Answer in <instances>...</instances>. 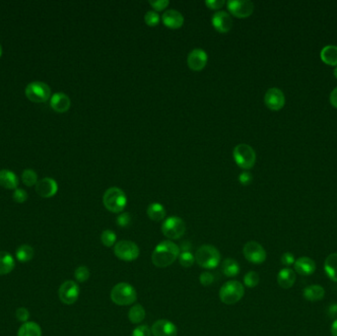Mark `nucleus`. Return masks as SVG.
I'll use <instances>...</instances> for the list:
<instances>
[{"label":"nucleus","mask_w":337,"mask_h":336,"mask_svg":"<svg viewBox=\"0 0 337 336\" xmlns=\"http://www.w3.org/2000/svg\"><path fill=\"white\" fill-rule=\"evenodd\" d=\"M59 191V185L57 180L51 178H44L38 180L36 184V192L41 197L49 198L57 194Z\"/></svg>","instance_id":"nucleus-15"},{"label":"nucleus","mask_w":337,"mask_h":336,"mask_svg":"<svg viewBox=\"0 0 337 336\" xmlns=\"http://www.w3.org/2000/svg\"><path fill=\"white\" fill-rule=\"evenodd\" d=\"M1 55H2V46L0 45V58H1Z\"/></svg>","instance_id":"nucleus-50"},{"label":"nucleus","mask_w":337,"mask_h":336,"mask_svg":"<svg viewBox=\"0 0 337 336\" xmlns=\"http://www.w3.org/2000/svg\"><path fill=\"white\" fill-rule=\"evenodd\" d=\"M233 156L239 167L246 170L252 169L255 164L256 155L250 145L241 143L234 148Z\"/></svg>","instance_id":"nucleus-8"},{"label":"nucleus","mask_w":337,"mask_h":336,"mask_svg":"<svg viewBox=\"0 0 337 336\" xmlns=\"http://www.w3.org/2000/svg\"><path fill=\"white\" fill-rule=\"evenodd\" d=\"M239 181L244 185H249L253 181V176L249 172H242L239 176Z\"/></svg>","instance_id":"nucleus-46"},{"label":"nucleus","mask_w":337,"mask_h":336,"mask_svg":"<svg viewBox=\"0 0 337 336\" xmlns=\"http://www.w3.org/2000/svg\"><path fill=\"white\" fill-rule=\"evenodd\" d=\"M195 262L200 267L205 269H213L221 263V254L215 247L211 245H203L194 254Z\"/></svg>","instance_id":"nucleus-2"},{"label":"nucleus","mask_w":337,"mask_h":336,"mask_svg":"<svg viewBox=\"0 0 337 336\" xmlns=\"http://www.w3.org/2000/svg\"><path fill=\"white\" fill-rule=\"evenodd\" d=\"M103 203L108 211L113 213H121L126 206L127 198L125 193L120 188L113 186L104 193Z\"/></svg>","instance_id":"nucleus-4"},{"label":"nucleus","mask_w":337,"mask_h":336,"mask_svg":"<svg viewBox=\"0 0 337 336\" xmlns=\"http://www.w3.org/2000/svg\"><path fill=\"white\" fill-rule=\"evenodd\" d=\"M162 233L168 240H178L185 233V223L184 221L177 216L168 217L162 224Z\"/></svg>","instance_id":"nucleus-6"},{"label":"nucleus","mask_w":337,"mask_h":336,"mask_svg":"<svg viewBox=\"0 0 337 336\" xmlns=\"http://www.w3.org/2000/svg\"><path fill=\"white\" fill-rule=\"evenodd\" d=\"M153 336H177L178 328L172 322L167 320H159L151 327Z\"/></svg>","instance_id":"nucleus-16"},{"label":"nucleus","mask_w":337,"mask_h":336,"mask_svg":"<svg viewBox=\"0 0 337 336\" xmlns=\"http://www.w3.org/2000/svg\"><path fill=\"white\" fill-rule=\"evenodd\" d=\"M145 315H146L145 309L140 304H135L128 312V319L130 323L134 324L142 323L145 319Z\"/></svg>","instance_id":"nucleus-31"},{"label":"nucleus","mask_w":337,"mask_h":336,"mask_svg":"<svg viewBox=\"0 0 337 336\" xmlns=\"http://www.w3.org/2000/svg\"><path fill=\"white\" fill-rule=\"evenodd\" d=\"M13 199L18 203H23L28 199V193L23 189H16L13 192Z\"/></svg>","instance_id":"nucleus-39"},{"label":"nucleus","mask_w":337,"mask_h":336,"mask_svg":"<svg viewBox=\"0 0 337 336\" xmlns=\"http://www.w3.org/2000/svg\"><path fill=\"white\" fill-rule=\"evenodd\" d=\"M149 4L156 10V11H161L167 8L170 1L168 0H150Z\"/></svg>","instance_id":"nucleus-42"},{"label":"nucleus","mask_w":337,"mask_h":336,"mask_svg":"<svg viewBox=\"0 0 337 336\" xmlns=\"http://www.w3.org/2000/svg\"><path fill=\"white\" fill-rule=\"evenodd\" d=\"M265 105L272 110H279L285 105V97L283 92L278 88H270L265 96Z\"/></svg>","instance_id":"nucleus-13"},{"label":"nucleus","mask_w":337,"mask_h":336,"mask_svg":"<svg viewBox=\"0 0 337 336\" xmlns=\"http://www.w3.org/2000/svg\"><path fill=\"white\" fill-rule=\"evenodd\" d=\"M110 300L118 306H129L137 300V292L133 285L121 282L111 289Z\"/></svg>","instance_id":"nucleus-3"},{"label":"nucleus","mask_w":337,"mask_h":336,"mask_svg":"<svg viewBox=\"0 0 337 336\" xmlns=\"http://www.w3.org/2000/svg\"><path fill=\"white\" fill-rule=\"evenodd\" d=\"M199 282L203 285V286H210L213 282H214V275L211 272L208 271H204L200 274L199 276Z\"/></svg>","instance_id":"nucleus-41"},{"label":"nucleus","mask_w":337,"mask_h":336,"mask_svg":"<svg viewBox=\"0 0 337 336\" xmlns=\"http://www.w3.org/2000/svg\"><path fill=\"white\" fill-rule=\"evenodd\" d=\"M328 312H329V315L333 319L337 320V304H333L329 307L328 309Z\"/></svg>","instance_id":"nucleus-47"},{"label":"nucleus","mask_w":337,"mask_h":336,"mask_svg":"<svg viewBox=\"0 0 337 336\" xmlns=\"http://www.w3.org/2000/svg\"><path fill=\"white\" fill-rule=\"evenodd\" d=\"M325 271L332 281L337 282V252L329 254L325 258Z\"/></svg>","instance_id":"nucleus-25"},{"label":"nucleus","mask_w":337,"mask_h":336,"mask_svg":"<svg viewBox=\"0 0 337 336\" xmlns=\"http://www.w3.org/2000/svg\"><path fill=\"white\" fill-rule=\"evenodd\" d=\"M22 180L27 186L35 185L38 182V175L32 169H26L22 173Z\"/></svg>","instance_id":"nucleus-33"},{"label":"nucleus","mask_w":337,"mask_h":336,"mask_svg":"<svg viewBox=\"0 0 337 336\" xmlns=\"http://www.w3.org/2000/svg\"><path fill=\"white\" fill-rule=\"evenodd\" d=\"M330 103L333 107L337 108V87L330 94Z\"/></svg>","instance_id":"nucleus-48"},{"label":"nucleus","mask_w":337,"mask_h":336,"mask_svg":"<svg viewBox=\"0 0 337 336\" xmlns=\"http://www.w3.org/2000/svg\"><path fill=\"white\" fill-rule=\"evenodd\" d=\"M179 262L182 267H192L195 262V257L192 252L184 251L180 253Z\"/></svg>","instance_id":"nucleus-35"},{"label":"nucleus","mask_w":337,"mask_h":336,"mask_svg":"<svg viewBox=\"0 0 337 336\" xmlns=\"http://www.w3.org/2000/svg\"><path fill=\"white\" fill-rule=\"evenodd\" d=\"M162 21L164 25L171 29H178L181 28L184 18L180 11L175 9H168L162 15Z\"/></svg>","instance_id":"nucleus-20"},{"label":"nucleus","mask_w":337,"mask_h":336,"mask_svg":"<svg viewBox=\"0 0 337 336\" xmlns=\"http://www.w3.org/2000/svg\"><path fill=\"white\" fill-rule=\"evenodd\" d=\"M321 59L328 65H337L336 46H326L321 51Z\"/></svg>","instance_id":"nucleus-28"},{"label":"nucleus","mask_w":337,"mask_h":336,"mask_svg":"<svg viewBox=\"0 0 337 336\" xmlns=\"http://www.w3.org/2000/svg\"><path fill=\"white\" fill-rule=\"evenodd\" d=\"M34 255H35L34 249L31 246H29V245H22V246H20L17 249L16 253H15L16 258L20 263H28V262H30L31 259H33Z\"/></svg>","instance_id":"nucleus-30"},{"label":"nucleus","mask_w":337,"mask_h":336,"mask_svg":"<svg viewBox=\"0 0 337 336\" xmlns=\"http://www.w3.org/2000/svg\"><path fill=\"white\" fill-rule=\"evenodd\" d=\"M160 15L158 13L151 10V11H148V12L145 14L144 16V21L146 24L150 27H155L157 25L159 24L160 22Z\"/></svg>","instance_id":"nucleus-37"},{"label":"nucleus","mask_w":337,"mask_h":336,"mask_svg":"<svg viewBox=\"0 0 337 336\" xmlns=\"http://www.w3.org/2000/svg\"><path fill=\"white\" fill-rule=\"evenodd\" d=\"M25 94L34 103L47 102L51 95L50 87L42 81H33L26 86Z\"/></svg>","instance_id":"nucleus-7"},{"label":"nucleus","mask_w":337,"mask_h":336,"mask_svg":"<svg viewBox=\"0 0 337 336\" xmlns=\"http://www.w3.org/2000/svg\"><path fill=\"white\" fill-rule=\"evenodd\" d=\"M208 55L202 48H194L188 55V64L193 71L202 70L207 63Z\"/></svg>","instance_id":"nucleus-14"},{"label":"nucleus","mask_w":337,"mask_h":336,"mask_svg":"<svg viewBox=\"0 0 337 336\" xmlns=\"http://www.w3.org/2000/svg\"><path fill=\"white\" fill-rule=\"evenodd\" d=\"M16 318L19 322H22L23 324L27 323L30 318V312L26 308H19L16 311Z\"/></svg>","instance_id":"nucleus-43"},{"label":"nucleus","mask_w":337,"mask_h":336,"mask_svg":"<svg viewBox=\"0 0 337 336\" xmlns=\"http://www.w3.org/2000/svg\"><path fill=\"white\" fill-rule=\"evenodd\" d=\"M80 289L76 282L67 280L63 282L59 290V296L61 302L65 305H73L79 298Z\"/></svg>","instance_id":"nucleus-11"},{"label":"nucleus","mask_w":337,"mask_h":336,"mask_svg":"<svg viewBox=\"0 0 337 336\" xmlns=\"http://www.w3.org/2000/svg\"><path fill=\"white\" fill-rule=\"evenodd\" d=\"M244 283L249 288H254L259 283V275L255 271H250L244 277Z\"/></svg>","instance_id":"nucleus-34"},{"label":"nucleus","mask_w":337,"mask_h":336,"mask_svg":"<svg viewBox=\"0 0 337 336\" xmlns=\"http://www.w3.org/2000/svg\"><path fill=\"white\" fill-rule=\"evenodd\" d=\"M181 253L180 247L172 240H163L157 245L152 253V263L159 268H165L174 264Z\"/></svg>","instance_id":"nucleus-1"},{"label":"nucleus","mask_w":337,"mask_h":336,"mask_svg":"<svg viewBox=\"0 0 337 336\" xmlns=\"http://www.w3.org/2000/svg\"><path fill=\"white\" fill-rule=\"evenodd\" d=\"M212 25L220 33H228L233 27V19L229 13L218 11L212 17Z\"/></svg>","instance_id":"nucleus-17"},{"label":"nucleus","mask_w":337,"mask_h":336,"mask_svg":"<svg viewBox=\"0 0 337 336\" xmlns=\"http://www.w3.org/2000/svg\"><path fill=\"white\" fill-rule=\"evenodd\" d=\"M242 253L246 259L253 264H264L267 256L264 247L255 240L248 241L244 246Z\"/></svg>","instance_id":"nucleus-10"},{"label":"nucleus","mask_w":337,"mask_h":336,"mask_svg":"<svg viewBox=\"0 0 337 336\" xmlns=\"http://www.w3.org/2000/svg\"><path fill=\"white\" fill-rule=\"evenodd\" d=\"M132 221H133V217L127 212L121 213L117 218V224L121 228L128 227L132 224Z\"/></svg>","instance_id":"nucleus-38"},{"label":"nucleus","mask_w":337,"mask_h":336,"mask_svg":"<svg viewBox=\"0 0 337 336\" xmlns=\"http://www.w3.org/2000/svg\"><path fill=\"white\" fill-rule=\"evenodd\" d=\"M330 332H331V335L337 336V320H335V321L332 323V324H331Z\"/></svg>","instance_id":"nucleus-49"},{"label":"nucleus","mask_w":337,"mask_h":336,"mask_svg":"<svg viewBox=\"0 0 337 336\" xmlns=\"http://www.w3.org/2000/svg\"><path fill=\"white\" fill-rule=\"evenodd\" d=\"M334 76L337 78V67L334 69Z\"/></svg>","instance_id":"nucleus-51"},{"label":"nucleus","mask_w":337,"mask_h":336,"mask_svg":"<svg viewBox=\"0 0 337 336\" xmlns=\"http://www.w3.org/2000/svg\"><path fill=\"white\" fill-rule=\"evenodd\" d=\"M132 336H152V332L148 325H139L133 330Z\"/></svg>","instance_id":"nucleus-40"},{"label":"nucleus","mask_w":337,"mask_h":336,"mask_svg":"<svg viewBox=\"0 0 337 336\" xmlns=\"http://www.w3.org/2000/svg\"><path fill=\"white\" fill-rule=\"evenodd\" d=\"M304 298L310 302H317L325 298V291L321 285H311L304 289Z\"/></svg>","instance_id":"nucleus-23"},{"label":"nucleus","mask_w":337,"mask_h":336,"mask_svg":"<svg viewBox=\"0 0 337 336\" xmlns=\"http://www.w3.org/2000/svg\"><path fill=\"white\" fill-rule=\"evenodd\" d=\"M71 106L70 98L65 93L58 92L50 98V107L58 113H65Z\"/></svg>","instance_id":"nucleus-19"},{"label":"nucleus","mask_w":337,"mask_h":336,"mask_svg":"<svg viewBox=\"0 0 337 336\" xmlns=\"http://www.w3.org/2000/svg\"><path fill=\"white\" fill-rule=\"evenodd\" d=\"M18 336H42L41 326L34 322H27L20 326Z\"/></svg>","instance_id":"nucleus-27"},{"label":"nucleus","mask_w":337,"mask_h":336,"mask_svg":"<svg viewBox=\"0 0 337 336\" xmlns=\"http://www.w3.org/2000/svg\"><path fill=\"white\" fill-rule=\"evenodd\" d=\"M245 295V288L241 282L231 280L226 282L219 291V297L222 303L226 305H235Z\"/></svg>","instance_id":"nucleus-5"},{"label":"nucleus","mask_w":337,"mask_h":336,"mask_svg":"<svg viewBox=\"0 0 337 336\" xmlns=\"http://www.w3.org/2000/svg\"><path fill=\"white\" fill-rule=\"evenodd\" d=\"M222 272L227 277L237 276L241 270L239 264L233 258H226L222 264Z\"/></svg>","instance_id":"nucleus-29"},{"label":"nucleus","mask_w":337,"mask_h":336,"mask_svg":"<svg viewBox=\"0 0 337 336\" xmlns=\"http://www.w3.org/2000/svg\"><path fill=\"white\" fill-rule=\"evenodd\" d=\"M227 6L230 13L237 18L250 17L254 9L253 3L250 0H229Z\"/></svg>","instance_id":"nucleus-12"},{"label":"nucleus","mask_w":337,"mask_h":336,"mask_svg":"<svg viewBox=\"0 0 337 336\" xmlns=\"http://www.w3.org/2000/svg\"><path fill=\"white\" fill-rule=\"evenodd\" d=\"M15 268V259L12 254L7 252H0V275H6Z\"/></svg>","instance_id":"nucleus-24"},{"label":"nucleus","mask_w":337,"mask_h":336,"mask_svg":"<svg viewBox=\"0 0 337 336\" xmlns=\"http://www.w3.org/2000/svg\"><path fill=\"white\" fill-rule=\"evenodd\" d=\"M205 4L208 8L212 9V10H217L222 8V6L225 4L224 0H206Z\"/></svg>","instance_id":"nucleus-45"},{"label":"nucleus","mask_w":337,"mask_h":336,"mask_svg":"<svg viewBox=\"0 0 337 336\" xmlns=\"http://www.w3.org/2000/svg\"><path fill=\"white\" fill-rule=\"evenodd\" d=\"M294 268L295 272L299 273L300 275L310 276L315 271L316 265L312 258L308 256H302L295 262Z\"/></svg>","instance_id":"nucleus-18"},{"label":"nucleus","mask_w":337,"mask_h":336,"mask_svg":"<svg viewBox=\"0 0 337 336\" xmlns=\"http://www.w3.org/2000/svg\"><path fill=\"white\" fill-rule=\"evenodd\" d=\"M101 240L105 247L111 248L114 245H116L117 235L111 230H105V231H103V233L101 235Z\"/></svg>","instance_id":"nucleus-32"},{"label":"nucleus","mask_w":337,"mask_h":336,"mask_svg":"<svg viewBox=\"0 0 337 336\" xmlns=\"http://www.w3.org/2000/svg\"><path fill=\"white\" fill-rule=\"evenodd\" d=\"M115 255L123 262H133L139 256V248L133 240H122L118 241L114 248Z\"/></svg>","instance_id":"nucleus-9"},{"label":"nucleus","mask_w":337,"mask_h":336,"mask_svg":"<svg viewBox=\"0 0 337 336\" xmlns=\"http://www.w3.org/2000/svg\"><path fill=\"white\" fill-rule=\"evenodd\" d=\"M74 276L78 282L84 283L90 277V270L88 267H86L84 265H81L76 268V270L74 272Z\"/></svg>","instance_id":"nucleus-36"},{"label":"nucleus","mask_w":337,"mask_h":336,"mask_svg":"<svg viewBox=\"0 0 337 336\" xmlns=\"http://www.w3.org/2000/svg\"><path fill=\"white\" fill-rule=\"evenodd\" d=\"M296 279H297L296 272L288 267L281 269L277 275L278 285L283 289H290L293 287V285L296 282Z\"/></svg>","instance_id":"nucleus-21"},{"label":"nucleus","mask_w":337,"mask_h":336,"mask_svg":"<svg viewBox=\"0 0 337 336\" xmlns=\"http://www.w3.org/2000/svg\"><path fill=\"white\" fill-rule=\"evenodd\" d=\"M19 184V179L10 170H1L0 171V185L8 189V190H16Z\"/></svg>","instance_id":"nucleus-22"},{"label":"nucleus","mask_w":337,"mask_h":336,"mask_svg":"<svg viewBox=\"0 0 337 336\" xmlns=\"http://www.w3.org/2000/svg\"><path fill=\"white\" fill-rule=\"evenodd\" d=\"M147 215L152 221L160 222L166 217V209L161 203L154 202L148 206Z\"/></svg>","instance_id":"nucleus-26"},{"label":"nucleus","mask_w":337,"mask_h":336,"mask_svg":"<svg viewBox=\"0 0 337 336\" xmlns=\"http://www.w3.org/2000/svg\"><path fill=\"white\" fill-rule=\"evenodd\" d=\"M295 256L293 253L291 252H285L282 254L281 256V264L285 266H291V265H294L295 264Z\"/></svg>","instance_id":"nucleus-44"}]
</instances>
